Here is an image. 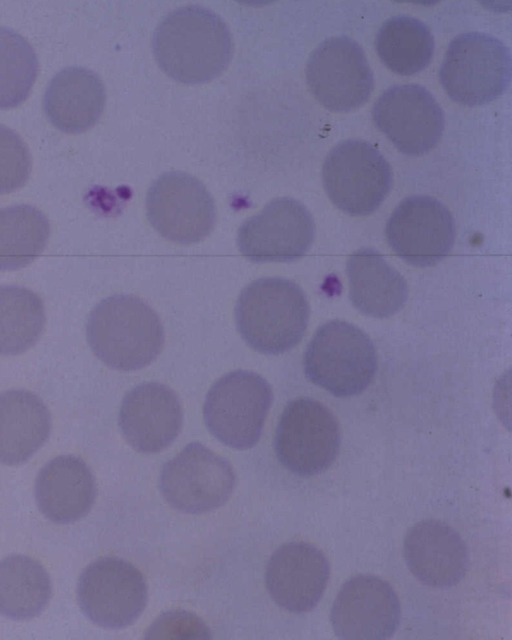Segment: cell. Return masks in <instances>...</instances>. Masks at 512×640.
I'll return each mask as SVG.
<instances>
[{"label": "cell", "instance_id": "obj_1", "mask_svg": "<svg viewBox=\"0 0 512 640\" xmlns=\"http://www.w3.org/2000/svg\"><path fill=\"white\" fill-rule=\"evenodd\" d=\"M152 49L162 71L184 84L218 77L233 55V39L223 19L213 11L188 5L168 13L155 29Z\"/></svg>", "mask_w": 512, "mask_h": 640}, {"label": "cell", "instance_id": "obj_2", "mask_svg": "<svg viewBox=\"0 0 512 640\" xmlns=\"http://www.w3.org/2000/svg\"><path fill=\"white\" fill-rule=\"evenodd\" d=\"M86 335L96 357L120 371L146 367L164 345V330L156 312L142 299L127 294L100 301L89 314Z\"/></svg>", "mask_w": 512, "mask_h": 640}, {"label": "cell", "instance_id": "obj_3", "mask_svg": "<svg viewBox=\"0 0 512 640\" xmlns=\"http://www.w3.org/2000/svg\"><path fill=\"white\" fill-rule=\"evenodd\" d=\"M309 304L293 281L260 278L247 285L235 306V321L243 340L255 351L282 354L303 338L309 320Z\"/></svg>", "mask_w": 512, "mask_h": 640}, {"label": "cell", "instance_id": "obj_4", "mask_svg": "<svg viewBox=\"0 0 512 640\" xmlns=\"http://www.w3.org/2000/svg\"><path fill=\"white\" fill-rule=\"evenodd\" d=\"M377 369V355L370 338L357 326L341 320L323 324L304 354L306 377L334 396L363 392Z\"/></svg>", "mask_w": 512, "mask_h": 640}, {"label": "cell", "instance_id": "obj_5", "mask_svg": "<svg viewBox=\"0 0 512 640\" xmlns=\"http://www.w3.org/2000/svg\"><path fill=\"white\" fill-rule=\"evenodd\" d=\"M509 49L499 39L481 32H466L448 45L439 71L440 83L455 102L478 106L495 100L508 87Z\"/></svg>", "mask_w": 512, "mask_h": 640}, {"label": "cell", "instance_id": "obj_6", "mask_svg": "<svg viewBox=\"0 0 512 640\" xmlns=\"http://www.w3.org/2000/svg\"><path fill=\"white\" fill-rule=\"evenodd\" d=\"M273 401L269 383L259 374L236 370L209 389L204 421L213 436L234 449H249L259 440Z\"/></svg>", "mask_w": 512, "mask_h": 640}, {"label": "cell", "instance_id": "obj_7", "mask_svg": "<svg viewBox=\"0 0 512 640\" xmlns=\"http://www.w3.org/2000/svg\"><path fill=\"white\" fill-rule=\"evenodd\" d=\"M331 202L352 216L373 213L387 197L393 176L390 164L372 144L348 139L334 146L322 168Z\"/></svg>", "mask_w": 512, "mask_h": 640}, {"label": "cell", "instance_id": "obj_8", "mask_svg": "<svg viewBox=\"0 0 512 640\" xmlns=\"http://www.w3.org/2000/svg\"><path fill=\"white\" fill-rule=\"evenodd\" d=\"M341 442L332 412L310 398L290 401L276 429L274 448L280 463L294 474L311 476L335 460Z\"/></svg>", "mask_w": 512, "mask_h": 640}, {"label": "cell", "instance_id": "obj_9", "mask_svg": "<svg viewBox=\"0 0 512 640\" xmlns=\"http://www.w3.org/2000/svg\"><path fill=\"white\" fill-rule=\"evenodd\" d=\"M145 207L151 226L178 244L202 241L216 223V206L207 188L180 171L164 173L151 184Z\"/></svg>", "mask_w": 512, "mask_h": 640}, {"label": "cell", "instance_id": "obj_10", "mask_svg": "<svg viewBox=\"0 0 512 640\" xmlns=\"http://www.w3.org/2000/svg\"><path fill=\"white\" fill-rule=\"evenodd\" d=\"M235 482L234 470L226 459L193 442L163 465L159 488L173 508L199 514L222 506Z\"/></svg>", "mask_w": 512, "mask_h": 640}, {"label": "cell", "instance_id": "obj_11", "mask_svg": "<svg viewBox=\"0 0 512 640\" xmlns=\"http://www.w3.org/2000/svg\"><path fill=\"white\" fill-rule=\"evenodd\" d=\"M306 82L315 99L333 112L363 105L374 87V76L362 47L347 36L323 41L309 56Z\"/></svg>", "mask_w": 512, "mask_h": 640}, {"label": "cell", "instance_id": "obj_12", "mask_svg": "<svg viewBox=\"0 0 512 640\" xmlns=\"http://www.w3.org/2000/svg\"><path fill=\"white\" fill-rule=\"evenodd\" d=\"M147 585L131 563L103 557L80 575L77 599L82 612L98 626L119 629L137 620L147 603Z\"/></svg>", "mask_w": 512, "mask_h": 640}, {"label": "cell", "instance_id": "obj_13", "mask_svg": "<svg viewBox=\"0 0 512 640\" xmlns=\"http://www.w3.org/2000/svg\"><path fill=\"white\" fill-rule=\"evenodd\" d=\"M314 236L315 224L308 209L293 198L280 197L241 224L237 245L252 262H288L305 255Z\"/></svg>", "mask_w": 512, "mask_h": 640}, {"label": "cell", "instance_id": "obj_14", "mask_svg": "<svg viewBox=\"0 0 512 640\" xmlns=\"http://www.w3.org/2000/svg\"><path fill=\"white\" fill-rule=\"evenodd\" d=\"M385 234L392 250L407 263L427 267L444 259L456 237L448 208L434 197L413 195L390 215Z\"/></svg>", "mask_w": 512, "mask_h": 640}, {"label": "cell", "instance_id": "obj_15", "mask_svg": "<svg viewBox=\"0 0 512 640\" xmlns=\"http://www.w3.org/2000/svg\"><path fill=\"white\" fill-rule=\"evenodd\" d=\"M375 126L402 153L420 156L432 150L444 130V113L433 95L417 84L388 88L372 109Z\"/></svg>", "mask_w": 512, "mask_h": 640}, {"label": "cell", "instance_id": "obj_16", "mask_svg": "<svg viewBox=\"0 0 512 640\" xmlns=\"http://www.w3.org/2000/svg\"><path fill=\"white\" fill-rule=\"evenodd\" d=\"M400 603L391 585L373 575H356L341 587L331 624L341 639H387L400 622Z\"/></svg>", "mask_w": 512, "mask_h": 640}, {"label": "cell", "instance_id": "obj_17", "mask_svg": "<svg viewBox=\"0 0 512 640\" xmlns=\"http://www.w3.org/2000/svg\"><path fill=\"white\" fill-rule=\"evenodd\" d=\"M183 414L180 400L168 386L143 383L122 400L119 426L128 444L138 452L155 453L178 436Z\"/></svg>", "mask_w": 512, "mask_h": 640}, {"label": "cell", "instance_id": "obj_18", "mask_svg": "<svg viewBox=\"0 0 512 640\" xmlns=\"http://www.w3.org/2000/svg\"><path fill=\"white\" fill-rule=\"evenodd\" d=\"M329 574V562L318 548L306 542H290L270 557L265 580L270 596L280 607L304 613L320 601Z\"/></svg>", "mask_w": 512, "mask_h": 640}, {"label": "cell", "instance_id": "obj_19", "mask_svg": "<svg viewBox=\"0 0 512 640\" xmlns=\"http://www.w3.org/2000/svg\"><path fill=\"white\" fill-rule=\"evenodd\" d=\"M407 567L423 584L447 588L464 577L469 556L465 542L449 525L427 519L413 525L403 543Z\"/></svg>", "mask_w": 512, "mask_h": 640}, {"label": "cell", "instance_id": "obj_20", "mask_svg": "<svg viewBox=\"0 0 512 640\" xmlns=\"http://www.w3.org/2000/svg\"><path fill=\"white\" fill-rule=\"evenodd\" d=\"M106 92L100 77L79 66L66 67L48 83L43 109L60 131L82 133L93 127L105 107Z\"/></svg>", "mask_w": 512, "mask_h": 640}, {"label": "cell", "instance_id": "obj_21", "mask_svg": "<svg viewBox=\"0 0 512 640\" xmlns=\"http://www.w3.org/2000/svg\"><path fill=\"white\" fill-rule=\"evenodd\" d=\"M35 498L42 514L59 524L84 517L96 498V484L88 465L73 455L58 456L38 473Z\"/></svg>", "mask_w": 512, "mask_h": 640}, {"label": "cell", "instance_id": "obj_22", "mask_svg": "<svg viewBox=\"0 0 512 640\" xmlns=\"http://www.w3.org/2000/svg\"><path fill=\"white\" fill-rule=\"evenodd\" d=\"M346 271L350 300L364 315L390 317L406 303L408 286L405 279L376 250L362 248L352 253Z\"/></svg>", "mask_w": 512, "mask_h": 640}, {"label": "cell", "instance_id": "obj_23", "mask_svg": "<svg viewBox=\"0 0 512 640\" xmlns=\"http://www.w3.org/2000/svg\"><path fill=\"white\" fill-rule=\"evenodd\" d=\"M50 431L49 410L37 395L21 389L0 393V463L27 461Z\"/></svg>", "mask_w": 512, "mask_h": 640}, {"label": "cell", "instance_id": "obj_24", "mask_svg": "<svg viewBox=\"0 0 512 640\" xmlns=\"http://www.w3.org/2000/svg\"><path fill=\"white\" fill-rule=\"evenodd\" d=\"M52 586L45 568L35 559L11 555L0 561V614L13 620L39 615L48 604Z\"/></svg>", "mask_w": 512, "mask_h": 640}, {"label": "cell", "instance_id": "obj_25", "mask_svg": "<svg viewBox=\"0 0 512 640\" xmlns=\"http://www.w3.org/2000/svg\"><path fill=\"white\" fill-rule=\"evenodd\" d=\"M377 54L383 64L399 75L409 76L423 70L434 53L431 30L421 20L398 15L387 19L375 39Z\"/></svg>", "mask_w": 512, "mask_h": 640}, {"label": "cell", "instance_id": "obj_26", "mask_svg": "<svg viewBox=\"0 0 512 640\" xmlns=\"http://www.w3.org/2000/svg\"><path fill=\"white\" fill-rule=\"evenodd\" d=\"M49 236V220L35 206L0 208V271L29 265L44 251Z\"/></svg>", "mask_w": 512, "mask_h": 640}, {"label": "cell", "instance_id": "obj_27", "mask_svg": "<svg viewBox=\"0 0 512 640\" xmlns=\"http://www.w3.org/2000/svg\"><path fill=\"white\" fill-rule=\"evenodd\" d=\"M45 307L32 290L16 285H0V355L27 351L45 327Z\"/></svg>", "mask_w": 512, "mask_h": 640}, {"label": "cell", "instance_id": "obj_28", "mask_svg": "<svg viewBox=\"0 0 512 640\" xmlns=\"http://www.w3.org/2000/svg\"><path fill=\"white\" fill-rule=\"evenodd\" d=\"M38 70L37 54L29 41L0 26V109L16 107L26 100Z\"/></svg>", "mask_w": 512, "mask_h": 640}, {"label": "cell", "instance_id": "obj_29", "mask_svg": "<svg viewBox=\"0 0 512 640\" xmlns=\"http://www.w3.org/2000/svg\"><path fill=\"white\" fill-rule=\"evenodd\" d=\"M32 168L30 151L11 128L0 124V195L20 189Z\"/></svg>", "mask_w": 512, "mask_h": 640}, {"label": "cell", "instance_id": "obj_30", "mask_svg": "<svg viewBox=\"0 0 512 640\" xmlns=\"http://www.w3.org/2000/svg\"><path fill=\"white\" fill-rule=\"evenodd\" d=\"M209 629L194 614L169 611L161 615L147 631L148 638H209Z\"/></svg>", "mask_w": 512, "mask_h": 640}]
</instances>
